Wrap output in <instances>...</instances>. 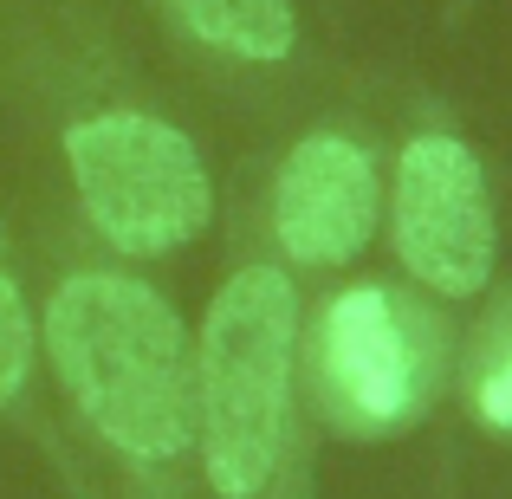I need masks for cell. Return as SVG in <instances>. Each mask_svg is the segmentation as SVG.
I'll return each mask as SVG.
<instances>
[{
	"mask_svg": "<svg viewBox=\"0 0 512 499\" xmlns=\"http://www.w3.org/2000/svg\"><path fill=\"white\" fill-rule=\"evenodd\" d=\"M182 26L234 59H286L292 52V0H169Z\"/></svg>",
	"mask_w": 512,
	"mask_h": 499,
	"instance_id": "obj_7",
	"label": "cell"
},
{
	"mask_svg": "<svg viewBox=\"0 0 512 499\" xmlns=\"http://www.w3.org/2000/svg\"><path fill=\"white\" fill-rule=\"evenodd\" d=\"M299 299L279 266H240L208 305L195 357L201 467L221 499H253L286 448Z\"/></svg>",
	"mask_w": 512,
	"mask_h": 499,
	"instance_id": "obj_2",
	"label": "cell"
},
{
	"mask_svg": "<svg viewBox=\"0 0 512 499\" xmlns=\"http://www.w3.org/2000/svg\"><path fill=\"white\" fill-rule=\"evenodd\" d=\"M26 363H33V318H26V299L7 273H0V409L20 396Z\"/></svg>",
	"mask_w": 512,
	"mask_h": 499,
	"instance_id": "obj_8",
	"label": "cell"
},
{
	"mask_svg": "<svg viewBox=\"0 0 512 499\" xmlns=\"http://www.w3.org/2000/svg\"><path fill=\"white\" fill-rule=\"evenodd\" d=\"M376 163L344 137H305L286 156L273 188V227L286 260L305 266H344L376 234Z\"/></svg>",
	"mask_w": 512,
	"mask_h": 499,
	"instance_id": "obj_5",
	"label": "cell"
},
{
	"mask_svg": "<svg viewBox=\"0 0 512 499\" xmlns=\"http://www.w3.org/2000/svg\"><path fill=\"white\" fill-rule=\"evenodd\" d=\"M46 350L78 415L130 461H175L195 441V363L163 292L78 273L46 305Z\"/></svg>",
	"mask_w": 512,
	"mask_h": 499,
	"instance_id": "obj_1",
	"label": "cell"
},
{
	"mask_svg": "<svg viewBox=\"0 0 512 499\" xmlns=\"http://www.w3.org/2000/svg\"><path fill=\"white\" fill-rule=\"evenodd\" d=\"M72 182L91 227L124 253H169L208 227L214 188L195 143L163 117L111 111L65 130Z\"/></svg>",
	"mask_w": 512,
	"mask_h": 499,
	"instance_id": "obj_3",
	"label": "cell"
},
{
	"mask_svg": "<svg viewBox=\"0 0 512 499\" xmlns=\"http://www.w3.org/2000/svg\"><path fill=\"white\" fill-rule=\"evenodd\" d=\"M480 415H487L493 428H512V357L500 370H487V383H480Z\"/></svg>",
	"mask_w": 512,
	"mask_h": 499,
	"instance_id": "obj_9",
	"label": "cell"
},
{
	"mask_svg": "<svg viewBox=\"0 0 512 499\" xmlns=\"http://www.w3.org/2000/svg\"><path fill=\"white\" fill-rule=\"evenodd\" d=\"M396 247L422 286L474 299L493 273V208L461 137H415L396 169Z\"/></svg>",
	"mask_w": 512,
	"mask_h": 499,
	"instance_id": "obj_4",
	"label": "cell"
},
{
	"mask_svg": "<svg viewBox=\"0 0 512 499\" xmlns=\"http://www.w3.org/2000/svg\"><path fill=\"white\" fill-rule=\"evenodd\" d=\"M318 363H325V383L338 396V409L363 428L396 422L415 402V350H409L396 299L383 286H357L325 312Z\"/></svg>",
	"mask_w": 512,
	"mask_h": 499,
	"instance_id": "obj_6",
	"label": "cell"
}]
</instances>
